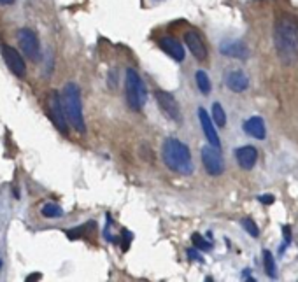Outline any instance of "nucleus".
<instances>
[{
  "mask_svg": "<svg viewBox=\"0 0 298 282\" xmlns=\"http://www.w3.org/2000/svg\"><path fill=\"white\" fill-rule=\"evenodd\" d=\"M274 46L280 63L286 67L298 61V21L289 14H282L274 26Z\"/></svg>",
  "mask_w": 298,
  "mask_h": 282,
  "instance_id": "obj_1",
  "label": "nucleus"
},
{
  "mask_svg": "<svg viewBox=\"0 0 298 282\" xmlns=\"http://www.w3.org/2000/svg\"><path fill=\"white\" fill-rule=\"evenodd\" d=\"M162 160L165 167L179 175H191L195 172L191 151L183 140L167 137L162 146Z\"/></svg>",
  "mask_w": 298,
  "mask_h": 282,
  "instance_id": "obj_2",
  "label": "nucleus"
},
{
  "mask_svg": "<svg viewBox=\"0 0 298 282\" xmlns=\"http://www.w3.org/2000/svg\"><path fill=\"white\" fill-rule=\"evenodd\" d=\"M63 107H65L67 119L79 133H86V123L83 114V102H81V90L75 83H67L63 88Z\"/></svg>",
  "mask_w": 298,
  "mask_h": 282,
  "instance_id": "obj_3",
  "label": "nucleus"
},
{
  "mask_svg": "<svg viewBox=\"0 0 298 282\" xmlns=\"http://www.w3.org/2000/svg\"><path fill=\"white\" fill-rule=\"evenodd\" d=\"M125 98H127V105L133 113H140L148 98V90L135 69L127 70V83H125Z\"/></svg>",
  "mask_w": 298,
  "mask_h": 282,
  "instance_id": "obj_4",
  "label": "nucleus"
},
{
  "mask_svg": "<svg viewBox=\"0 0 298 282\" xmlns=\"http://www.w3.org/2000/svg\"><path fill=\"white\" fill-rule=\"evenodd\" d=\"M200 158H202V165L205 169V172L210 177H219V175L224 174V160L221 156L218 148L214 146H204L200 151Z\"/></svg>",
  "mask_w": 298,
  "mask_h": 282,
  "instance_id": "obj_5",
  "label": "nucleus"
},
{
  "mask_svg": "<svg viewBox=\"0 0 298 282\" xmlns=\"http://www.w3.org/2000/svg\"><path fill=\"white\" fill-rule=\"evenodd\" d=\"M154 98H156L158 107H160V111H162L167 119H170L174 123H181V119H183L181 107L172 93L165 92V90H156L154 92Z\"/></svg>",
  "mask_w": 298,
  "mask_h": 282,
  "instance_id": "obj_6",
  "label": "nucleus"
},
{
  "mask_svg": "<svg viewBox=\"0 0 298 282\" xmlns=\"http://www.w3.org/2000/svg\"><path fill=\"white\" fill-rule=\"evenodd\" d=\"M48 111H49V117H51V121L55 123L58 130L61 132L63 135L69 133V123H67L65 116V107H63V100L61 96L58 95V92H51L48 98Z\"/></svg>",
  "mask_w": 298,
  "mask_h": 282,
  "instance_id": "obj_7",
  "label": "nucleus"
},
{
  "mask_svg": "<svg viewBox=\"0 0 298 282\" xmlns=\"http://www.w3.org/2000/svg\"><path fill=\"white\" fill-rule=\"evenodd\" d=\"M18 42H19V48L23 49L26 56L30 60H39L40 53H39V39H37V34H35L32 28H21L18 32Z\"/></svg>",
  "mask_w": 298,
  "mask_h": 282,
  "instance_id": "obj_8",
  "label": "nucleus"
},
{
  "mask_svg": "<svg viewBox=\"0 0 298 282\" xmlns=\"http://www.w3.org/2000/svg\"><path fill=\"white\" fill-rule=\"evenodd\" d=\"M0 51H2V56H4V61L7 69L13 72L16 77H25L26 74V65L23 61L21 55L16 51L14 48L7 46V44H0Z\"/></svg>",
  "mask_w": 298,
  "mask_h": 282,
  "instance_id": "obj_9",
  "label": "nucleus"
},
{
  "mask_svg": "<svg viewBox=\"0 0 298 282\" xmlns=\"http://www.w3.org/2000/svg\"><path fill=\"white\" fill-rule=\"evenodd\" d=\"M219 53L223 56L235 58V60H247L251 55L247 44L241 39H224L219 44Z\"/></svg>",
  "mask_w": 298,
  "mask_h": 282,
  "instance_id": "obj_10",
  "label": "nucleus"
},
{
  "mask_svg": "<svg viewBox=\"0 0 298 282\" xmlns=\"http://www.w3.org/2000/svg\"><path fill=\"white\" fill-rule=\"evenodd\" d=\"M198 121H200V126L202 130H204L207 142L210 146H214V148L221 149V140H219V135L216 132V123L212 121V116L204 107H198Z\"/></svg>",
  "mask_w": 298,
  "mask_h": 282,
  "instance_id": "obj_11",
  "label": "nucleus"
},
{
  "mask_svg": "<svg viewBox=\"0 0 298 282\" xmlns=\"http://www.w3.org/2000/svg\"><path fill=\"white\" fill-rule=\"evenodd\" d=\"M184 42L188 46V51H191V55L195 56V60L198 61H205L209 58V51H207V46L202 39V35L195 30H189L184 34Z\"/></svg>",
  "mask_w": 298,
  "mask_h": 282,
  "instance_id": "obj_12",
  "label": "nucleus"
},
{
  "mask_svg": "<svg viewBox=\"0 0 298 282\" xmlns=\"http://www.w3.org/2000/svg\"><path fill=\"white\" fill-rule=\"evenodd\" d=\"M158 46H160V48H162V51L165 53V55H168L172 60L179 61V63H181V61H184L186 51H184L183 44H181L179 40H175L174 37L163 35V37H160V39H158Z\"/></svg>",
  "mask_w": 298,
  "mask_h": 282,
  "instance_id": "obj_13",
  "label": "nucleus"
},
{
  "mask_svg": "<svg viewBox=\"0 0 298 282\" xmlns=\"http://www.w3.org/2000/svg\"><path fill=\"white\" fill-rule=\"evenodd\" d=\"M235 160L239 163V167L244 170H253L256 161H258V149L254 146H241L235 149Z\"/></svg>",
  "mask_w": 298,
  "mask_h": 282,
  "instance_id": "obj_14",
  "label": "nucleus"
},
{
  "mask_svg": "<svg viewBox=\"0 0 298 282\" xmlns=\"http://www.w3.org/2000/svg\"><path fill=\"white\" fill-rule=\"evenodd\" d=\"M224 84H226L233 93H242L249 88V77L239 69L228 70L224 74Z\"/></svg>",
  "mask_w": 298,
  "mask_h": 282,
  "instance_id": "obj_15",
  "label": "nucleus"
},
{
  "mask_svg": "<svg viewBox=\"0 0 298 282\" xmlns=\"http://www.w3.org/2000/svg\"><path fill=\"white\" fill-rule=\"evenodd\" d=\"M242 128H244L245 133L249 135V137H253V139L265 140V137H267L265 121H263V117H260V116H251L249 119H245Z\"/></svg>",
  "mask_w": 298,
  "mask_h": 282,
  "instance_id": "obj_16",
  "label": "nucleus"
},
{
  "mask_svg": "<svg viewBox=\"0 0 298 282\" xmlns=\"http://www.w3.org/2000/svg\"><path fill=\"white\" fill-rule=\"evenodd\" d=\"M195 83H197L198 92L202 95H209L210 90H212V83H210L209 74H207L205 70H197L195 72Z\"/></svg>",
  "mask_w": 298,
  "mask_h": 282,
  "instance_id": "obj_17",
  "label": "nucleus"
},
{
  "mask_svg": "<svg viewBox=\"0 0 298 282\" xmlns=\"http://www.w3.org/2000/svg\"><path fill=\"white\" fill-rule=\"evenodd\" d=\"M212 121L216 123V126L218 128H223V126H226V113H224L223 105L219 104V102H214L212 104Z\"/></svg>",
  "mask_w": 298,
  "mask_h": 282,
  "instance_id": "obj_18",
  "label": "nucleus"
},
{
  "mask_svg": "<svg viewBox=\"0 0 298 282\" xmlns=\"http://www.w3.org/2000/svg\"><path fill=\"white\" fill-rule=\"evenodd\" d=\"M40 214H42L44 217H48V219H56V217L63 216V210H61L60 205L55 204V202H48V204L42 205Z\"/></svg>",
  "mask_w": 298,
  "mask_h": 282,
  "instance_id": "obj_19",
  "label": "nucleus"
},
{
  "mask_svg": "<svg viewBox=\"0 0 298 282\" xmlns=\"http://www.w3.org/2000/svg\"><path fill=\"white\" fill-rule=\"evenodd\" d=\"M263 266H265V272H267L268 277L276 279L277 277V266H276V260L272 256L270 251H263Z\"/></svg>",
  "mask_w": 298,
  "mask_h": 282,
  "instance_id": "obj_20",
  "label": "nucleus"
},
{
  "mask_svg": "<svg viewBox=\"0 0 298 282\" xmlns=\"http://www.w3.org/2000/svg\"><path fill=\"white\" fill-rule=\"evenodd\" d=\"M191 242H193V245L197 249H200V251H210L212 249V245L214 244L210 242V239L207 237V239H204L200 233H193L191 235Z\"/></svg>",
  "mask_w": 298,
  "mask_h": 282,
  "instance_id": "obj_21",
  "label": "nucleus"
},
{
  "mask_svg": "<svg viewBox=\"0 0 298 282\" xmlns=\"http://www.w3.org/2000/svg\"><path fill=\"white\" fill-rule=\"evenodd\" d=\"M241 225H242V228H244V230L247 231L251 237H253V239H258V237H260V228L256 226V223H254L251 217H242Z\"/></svg>",
  "mask_w": 298,
  "mask_h": 282,
  "instance_id": "obj_22",
  "label": "nucleus"
},
{
  "mask_svg": "<svg viewBox=\"0 0 298 282\" xmlns=\"http://www.w3.org/2000/svg\"><path fill=\"white\" fill-rule=\"evenodd\" d=\"M186 254H188V258L191 261H198V263H204V258L200 256V252H198L197 247H189L188 251H186Z\"/></svg>",
  "mask_w": 298,
  "mask_h": 282,
  "instance_id": "obj_23",
  "label": "nucleus"
},
{
  "mask_svg": "<svg viewBox=\"0 0 298 282\" xmlns=\"http://www.w3.org/2000/svg\"><path fill=\"white\" fill-rule=\"evenodd\" d=\"M123 251H127L128 249V245H130V239H131V235H130V231H127V230H123Z\"/></svg>",
  "mask_w": 298,
  "mask_h": 282,
  "instance_id": "obj_24",
  "label": "nucleus"
},
{
  "mask_svg": "<svg viewBox=\"0 0 298 282\" xmlns=\"http://www.w3.org/2000/svg\"><path fill=\"white\" fill-rule=\"evenodd\" d=\"M258 200L261 202V204H265V205H268V204H274V196L272 195H261V196H258Z\"/></svg>",
  "mask_w": 298,
  "mask_h": 282,
  "instance_id": "obj_25",
  "label": "nucleus"
},
{
  "mask_svg": "<svg viewBox=\"0 0 298 282\" xmlns=\"http://www.w3.org/2000/svg\"><path fill=\"white\" fill-rule=\"evenodd\" d=\"M14 0H0V4L2 5H9V4H13Z\"/></svg>",
  "mask_w": 298,
  "mask_h": 282,
  "instance_id": "obj_26",
  "label": "nucleus"
},
{
  "mask_svg": "<svg viewBox=\"0 0 298 282\" xmlns=\"http://www.w3.org/2000/svg\"><path fill=\"white\" fill-rule=\"evenodd\" d=\"M34 279H40V275L39 274H34V277H28L26 281H34Z\"/></svg>",
  "mask_w": 298,
  "mask_h": 282,
  "instance_id": "obj_27",
  "label": "nucleus"
}]
</instances>
